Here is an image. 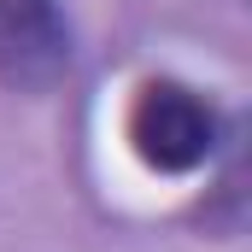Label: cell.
Masks as SVG:
<instances>
[{"instance_id": "7a4b0ae2", "label": "cell", "mask_w": 252, "mask_h": 252, "mask_svg": "<svg viewBox=\"0 0 252 252\" xmlns=\"http://www.w3.org/2000/svg\"><path fill=\"white\" fill-rule=\"evenodd\" d=\"M64 59V24L53 0H0V82L12 88H47L59 82Z\"/></svg>"}, {"instance_id": "6da1fadb", "label": "cell", "mask_w": 252, "mask_h": 252, "mask_svg": "<svg viewBox=\"0 0 252 252\" xmlns=\"http://www.w3.org/2000/svg\"><path fill=\"white\" fill-rule=\"evenodd\" d=\"M129 147L147 170L188 176L217 147V112L188 82H141L129 100Z\"/></svg>"}]
</instances>
